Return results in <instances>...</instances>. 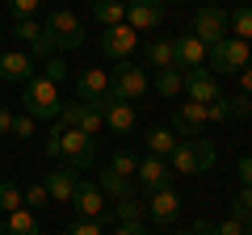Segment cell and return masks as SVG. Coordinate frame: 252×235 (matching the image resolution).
I'll list each match as a JSON object with an SVG mask.
<instances>
[{
    "mask_svg": "<svg viewBox=\"0 0 252 235\" xmlns=\"http://www.w3.org/2000/svg\"><path fill=\"white\" fill-rule=\"evenodd\" d=\"M21 198H26V210H42L46 202H51V193H46V185H30V189H21Z\"/></svg>",
    "mask_w": 252,
    "mask_h": 235,
    "instance_id": "33",
    "label": "cell"
},
{
    "mask_svg": "<svg viewBox=\"0 0 252 235\" xmlns=\"http://www.w3.org/2000/svg\"><path fill=\"white\" fill-rule=\"evenodd\" d=\"M189 34L198 38L202 46H215V42H223L227 38V9H219V4H202L198 13H193V29Z\"/></svg>",
    "mask_w": 252,
    "mask_h": 235,
    "instance_id": "6",
    "label": "cell"
},
{
    "mask_svg": "<svg viewBox=\"0 0 252 235\" xmlns=\"http://www.w3.org/2000/svg\"><path fill=\"white\" fill-rule=\"evenodd\" d=\"M143 143H147V155L168 160V151L177 147V135H172V126H152V130H143Z\"/></svg>",
    "mask_w": 252,
    "mask_h": 235,
    "instance_id": "23",
    "label": "cell"
},
{
    "mask_svg": "<svg viewBox=\"0 0 252 235\" xmlns=\"http://www.w3.org/2000/svg\"><path fill=\"white\" fill-rule=\"evenodd\" d=\"M240 4H252V0H240Z\"/></svg>",
    "mask_w": 252,
    "mask_h": 235,
    "instance_id": "48",
    "label": "cell"
},
{
    "mask_svg": "<svg viewBox=\"0 0 252 235\" xmlns=\"http://www.w3.org/2000/svg\"><path fill=\"white\" fill-rule=\"evenodd\" d=\"M244 235H252V218H248V223H244Z\"/></svg>",
    "mask_w": 252,
    "mask_h": 235,
    "instance_id": "45",
    "label": "cell"
},
{
    "mask_svg": "<svg viewBox=\"0 0 252 235\" xmlns=\"http://www.w3.org/2000/svg\"><path fill=\"white\" fill-rule=\"evenodd\" d=\"M177 235H193V231H177Z\"/></svg>",
    "mask_w": 252,
    "mask_h": 235,
    "instance_id": "47",
    "label": "cell"
},
{
    "mask_svg": "<svg viewBox=\"0 0 252 235\" xmlns=\"http://www.w3.org/2000/svg\"><path fill=\"white\" fill-rule=\"evenodd\" d=\"M114 235H147V231H143V223H118Z\"/></svg>",
    "mask_w": 252,
    "mask_h": 235,
    "instance_id": "42",
    "label": "cell"
},
{
    "mask_svg": "<svg viewBox=\"0 0 252 235\" xmlns=\"http://www.w3.org/2000/svg\"><path fill=\"white\" fill-rule=\"evenodd\" d=\"M93 21H101V29L122 26L126 21V4L122 0H93Z\"/></svg>",
    "mask_w": 252,
    "mask_h": 235,
    "instance_id": "24",
    "label": "cell"
},
{
    "mask_svg": "<svg viewBox=\"0 0 252 235\" xmlns=\"http://www.w3.org/2000/svg\"><path fill=\"white\" fill-rule=\"evenodd\" d=\"M126 26L135 34H147V29L164 26V0H130L126 4Z\"/></svg>",
    "mask_w": 252,
    "mask_h": 235,
    "instance_id": "10",
    "label": "cell"
},
{
    "mask_svg": "<svg viewBox=\"0 0 252 235\" xmlns=\"http://www.w3.org/2000/svg\"><path fill=\"white\" fill-rule=\"evenodd\" d=\"M13 34H17L21 42H30V46H34L38 38L46 34V26H42V21H38V17H26V21H13Z\"/></svg>",
    "mask_w": 252,
    "mask_h": 235,
    "instance_id": "30",
    "label": "cell"
},
{
    "mask_svg": "<svg viewBox=\"0 0 252 235\" xmlns=\"http://www.w3.org/2000/svg\"><path fill=\"white\" fill-rule=\"evenodd\" d=\"M227 109H231V122H240V118H252V97L235 92V97H227Z\"/></svg>",
    "mask_w": 252,
    "mask_h": 235,
    "instance_id": "37",
    "label": "cell"
},
{
    "mask_svg": "<svg viewBox=\"0 0 252 235\" xmlns=\"http://www.w3.org/2000/svg\"><path fill=\"white\" fill-rule=\"evenodd\" d=\"M34 130H38V122H34L30 114H17V118H13V135H17V139H34Z\"/></svg>",
    "mask_w": 252,
    "mask_h": 235,
    "instance_id": "39",
    "label": "cell"
},
{
    "mask_svg": "<svg viewBox=\"0 0 252 235\" xmlns=\"http://www.w3.org/2000/svg\"><path fill=\"white\" fill-rule=\"evenodd\" d=\"M206 4H215V0H206Z\"/></svg>",
    "mask_w": 252,
    "mask_h": 235,
    "instance_id": "51",
    "label": "cell"
},
{
    "mask_svg": "<svg viewBox=\"0 0 252 235\" xmlns=\"http://www.w3.org/2000/svg\"><path fill=\"white\" fill-rule=\"evenodd\" d=\"M46 0H9V9H13V17L17 21H26V17H38V9H42Z\"/></svg>",
    "mask_w": 252,
    "mask_h": 235,
    "instance_id": "36",
    "label": "cell"
},
{
    "mask_svg": "<svg viewBox=\"0 0 252 235\" xmlns=\"http://www.w3.org/2000/svg\"><path fill=\"white\" fill-rule=\"evenodd\" d=\"M26 206V198H21V189L13 181H0V214H13V210Z\"/></svg>",
    "mask_w": 252,
    "mask_h": 235,
    "instance_id": "29",
    "label": "cell"
},
{
    "mask_svg": "<svg viewBox=\"0 0 252 235\" xmlns=\"http://www.w3.org/2000/svg\"><path fill=\"white\" fill-rule=\"evenodd\" d=\"M101 122H105V130H109V135H130V130L139 126L135 105H130V101H114V97H105V101H101Z\"/></svg>",
    "mask_w": 252,
    "mask_h": 235,
    "instance_id": "11",
    "label": "cell"
},
{
    "mask_svg": "<svg viewBox=\"0 0 252 235\" xmlns=\"http://www.w3.org/2000/svg\"><path fill=\"white\" fill-rule=\"evenodd\" d=\"M59 139H63V126L51 122V130H46V139H42V155L46 160H59Z\"/></svg>",
    "mask_w": 252,
    "mask_h": 235,
    "instance_id": "35",
    "label": "cell"
},
{
    "mask_svg": "<svg viewBox=\"0 0 252 235\" xmlns=\"http://www.w3.org/2000/svg\"><path fill=\"white\" fill-rule=\"evenodd\" d=\"M147 88H152V80H147V67L143 63H130V59H122V63L109 72V97L114 101H143Z\"/></svg>",
    "mask_w": 252,
    "mask_h": 235,
    "instance_id": "2",
    "label": "cell"
},
{
    "mask_svg": "<svg viewBox=\"0 0 252 235\" xmlns=\"http://www.w3.org/2000/svg\"><path fill=\"white\" fill-rule=\"evenodd\" d=\"M72 206H76V214H80V218H97L101 227L114 223V214H109V198H105V193H101L93 181H80V185H76Z\"/></svg>",
    "mask_w": 252,
    "mask_h": 235,
    "instance_id": "7",
    "label": "cell"
},
{
    "mask_svg": "<svg viewBox=\"0 0 252 235\" xmlns=\"http://www.w3.org/2000/svg\"><path fill=\"white\" fill-rule=\"evenodd\" d=\"M193 155H198V172H210L219 164V151H215V143H210V139H193Z\"/></svg>",
    "mask_w": 252,
    "mask_h": 235,
    "instance_id": "28",
    "label": "cell"
},
{
    "mask_svg": "<svg viewBox=\"0 0 252 235\" xmlns=\"http://www.w3.org/2000/svg\"><path fill=\"white\" fill-rule=\"evenodd\" d=\"M59 84H51L46 76H34V80L21 84V109H26L34 122H55L59 118Z\"/></svg>",
    "mask_w": 252,
    "mask_h": 235,
    "instance_id": "1",
    "label": "cell"
},
{
    "mask_svg": "<svg viewBox=\"0 0 252 235\" xmlns=\"http://www.w3.org/2000/svg\"><path fill=\"white\" fill-rule=\"evenodd\" d=\"M93 185H97V189L105 193V198H114V202H118V198H135V193H139V185L130 181V176H118L114 168H101Z\"/></svg>",
    "mask_w": 252,
    "mask_h": 235,
    "instance_id": "19",
    "label": "cell"
},
{
    "mask_svg": "<svg viewBox=\"0 0 252 235\" xmlns=\"http://www.w3.org/2000/svg\"><path fill=\"white\" fill-rule=\"evenodd\" d=\"M185 76V97L189 101H202V105H210V101L223 97V88H219V76L210 72V67H189Z\"/></svg>",
    "mask_w": 252,
    "mask_h": 235,
    "instance_id": "9",
    "label": "cell"
},
{
    "mask_svg": "<svg viewBox=\"0 0 252 235\" xmlns=\"http://www.w3.org/2000/svg\"><path fill=\"white\" fill-rule=\"evenodd\" d=\"M248 46H252V42H248Z\"/></svg>",
    "mask_w": 252,
    "mask_h": 235,
    "instance_id": "54",
    "label": "cell"
},
{
    "mask_svg": "<svg viewBox=\"0 0 252 235\" xmlns=\"http://www.w3.org/2000/svg\"><path fill=\"white\" fill-rule=\"evenodd\" d=\"M46 34L55 38L59 51H80L84 46V21L76 17L72 9H55L51 17H46Z\"/></svg>",
    "mask_w": 252,
    "mask_h": 235,
    "instance_id": "5",
    "label": "cell"
},
{
    "mask_svg": "<svg viewBox=\"0 0 252 235\" xmlns=\"http://www.w3.org/2000/svg\"><path fill=\"white\" fill-rule=\"evenodd\" d=\"M4 235H42V223H38L34 210H13L9 218H4Z\"/></svg>",
    "mask_w": 252,
    "mask_h": 235,
    "instance_id": "22",
    "label": "cell"
},
{
    "mask_svg": "<svg viewBox=\"0 0 252 235\" xmlns=\"http://www.w3.org/2000/svg\"><path fill=\"white\" fill-rule=\"evenodd\" d=\"M177 42V67H206V46L198 42L193 34H181V38H172Z\"/></svg>",
    "mask_w": 252,
    "mask_h": 235,
    "instance_id": "20",
    "label": "cell"
},
{
    "mask_svg": "<svg viewBox=\"0 0 252 235\" xmlns=\"http://www.w3.org/2000/svg\"><path fill=\"white\" fill-rule=\"evenodd\" d=\"M34 55H26V51H4L0 55V80L4 84H26V80H34Z\"/></svg>",
    "mask_w": 252,
    "mask_h": 235,
    "instance_id": "14",
    "label": "cell"
},
{
    "mask_svg": "<svg viewBox=\"0 0 252 235\" xmlns=\"http://www.w3.org/2000/svg\"><path fill=\"white\" fill-rule=\"evenodd\" d=\"M46 193H51V202H72V193H76V185H80V172L76 168H67V164H59V168H51L46 172Z\"/></svg>",
    "mask_w": 252,
    "mask_h": 235,
    "instance_id": "16",
    "label": "cell"
},
{
    "mask_svg": "<svg viewBox=\"0 0 252 235\" xmlns=\"http://www.w3.org/2000/svg\"><path fill=\"white\" fill-rule=\"evenodd\" d=\"M240 92H244V97H252V63L240 72Z\"/></svg>",
    "mask_w": 252,
    "mask_h": 235,
    "instance_id": "44",
    "label": "cell"
},
{
    "mask_svg": "<svg viewBox=\"0 0 252 235\" xmlns=\"http://www.w3.org/2000/svg\"><path fill=\"white\" fill-rule=\"evenodd\" d=\"M235 176H240V185H252V155H240L235 160Z\"/></svg>",
    "mask_w": 252,
    "mask_h": 235,
    "instance_id": "40",
    "label": "cell"
},
{
    "mask_svg": "<svg viewBox=\"0 0 252 235\" xmlns=\"http://www.w3.org/2000/svg\"><path fill=\"white\" fill-rule=\"evenodd\" d=\"M227 34L252 42V4H240L235 13H227Z\"/></svg>",
    "mask_w": 252,
    "mask_h": 235,
    "instance_id": "27",
    "label": "cell"
},
{
    "mask_svg": "<svg viewBox=\"0 0 252 235\" xmlns=\"http://www.w3.org/2000/svg\"><path fill=\"white\" fill-rule=\"evenodd\" d=\"M231 218H240V223L252 218V185H240V193H235V202H231Z\"/></svg>",
    "mask_w": 252,
    "mask_h": 235,
    "instance_id": "31",
    "label": "cell"
},
{
    "mask_svg": "<svg viewBox=\"0 0 252 235\" xmlns=\"http://www.w3.org/2000/svg\"><path fill=\"white\" fill-rule=\"evenodd\" d=\"M172 176L177 172L168 168V160H160V155H143L135 168V185L143 193H160V189H172Z\"/></svg>",
    "mask_w": 252,
    "mask_h": 235,
    "instance_id": "8",
    "label": "cell"
},
{
    "mask_svg": "<svg viewBox=\"0 0 252 235\" xmlns=\"http://www.w3.org/2000/svg\"><path fill=\"white\" fill-rule=\"evenodd\" d=\"M67 235H105V227H101L97 218H76V223L67 227Z\"/></svg>",
    "mask_w": 252,
    "mask_h": 235,
    "instance_id": "38",
    "label": "cell"
},
{
    "mask_svg": "<svg viewBox=\"0 0 252 235\" xmlns=\"http://www.w3.org/2000/svg\"><path fill=\"white\" fill-rule=\"evenodd\" d=\"M109 97V76L101 67H89V72L76 76V101H89V105H101Z\"/></svg>",
    "mask_w": 252,
    "mask_h": 235,
    "instance_id": "15",
    "label": "cell"
},
{
    "mask_svg": "<svg viewBox=\"0 0 252 235\" xmlns=\"http://www.w3.org/2000/svg\"><path fill=\"white\" fill-rule=\"evenodd\" d=\"M135 46H139V34L130 26H109L105 34H101V51L109 55V59H118V63H122V59H130V55H135Z\"/></svg>",
    "mask_w": 252,
    "mask_h": 235,
    "instance_id": "12",
    "label": "cell"
},
{
    "mask_svg": "<svg viewBox=\"0 0 252 235\" xmlns=\"http://www.w3.org/2000/svg\"><path fill=\"white\" fill-rule=\"evenodd\" d=\"M206 63L215 67V76H240L244 67L252 63V46L244 42V38H231L227 34L223 42H215L206 51Z\"/></svg>",
    "mask_w": 252,
    "mask_h": 235,
    "instance_id": "3",
    "label": "cell"
},
{
    "mask_svg": "<svg viewBox=\"0 0 252 235\" xmlns=\"http://www.w3.org/2000/svg\"><path fill=\"white\" fill-rule=\"evenodd\" d=\"M109 168H114L118 176H130V181H135V168H139V155H130V151H118L114 160H109Z\"/></svg>",
    "mask_w": 252,
    "mask_h": 235,
    "instance_id": "32",
    "label": "cell"
},
{
    "mask_svg": "<svg viewBox=\"0 0 252 235\" xmlns=\"http://www.w3.org/2000/svg\"><path fill=\"white\" fill-rule=\"evenodd\" d=\"M0 38H4V26H0Z\"/></svg>",
    "mask_w": 252,
    "mask_h": 235,
    "instance_id": "49",
    "label": "cell"
},
{
    "mask_svg": "<svg viewBox=\"0 0 252 235\" xmlns=\"http://www.w3.org/2000/svg\"><path fill=\"white\" fill-rule=\"evenodd\" d=\"M143 210H147V202H139V193H135V198H118L109 206V214H114V223H143Z\"/></svg>",
    "mask_w": 252,
    "mask_h": 235,
    "instance_id": "25",
    "label": "cell"
},
{
    "mask_svg": "<svg viewBox=\"0 0 252 235\" xmlns=\"http://www.w3.org/2000/svg\"><path fill=\"white\" fill-rule=\"evenodd\" d=\"M93 160H97V139L84 135V130H63L59 139V164H67V168H93Z\"/></svg>",
    "mask_w": 252,
    "mask_h": 235,
    "instance_id": "4",
    "label": "cell"
},
{
    "mask_svg": "<svg viewBox=\"0 0 252 235\" xmlns=\"http://www.w3.org/2000/svg\"><path fill=\"white\" fill-rule=\"evenodd\" d=\"M168 168L181 172V176H198V155H193V139H185V143H177L168 151Z\"/></svg>",
    "mask_w": 252,
    "mask_h": 235,
    "instance_id": "21",
    "label": "cell"
},
{
    "mask_svg": "<svg viewBox=\"0 0 252 235\" xmlns=\"http://www.w3.org/2000/svg\"><path fill=\"white\" fill-rule=\"evenodd\" d=\"M143 67H156V72L177 67V42H172V38H152V42L143 46Z\"/></svg>",
    "mask_w": 252,
    "mask_h": 235,
    "instance_id": "18",
    "label": "cell"
},
{
    "mask_svg": "<svg viewBox=\"0 0 252 235\" xmlns=\"http://www.w3.org/2000/svg\"><path fill=\"white\" fill-rule=\"evenodd\" d=\"M42 76H46L51 84H63V80H67V63H63V55L46 59V63H42Z\"/></svg>",
    "mask_w": 252,
    "mask_h": 235,
    "instance_id": "34",
    "label": "cell"
},
{
    "mask_svg": "<svg viewBox=\"0 0 252 235\" xmlns=\"http://www.w3.org/2000/svg\"><path fill=\"white\" fill-rule=\"evenodd\" d=\"M177 214H181V198L172 189H160V193H152V202H147V218L152 223H160V227H172L177 223Z\"/></svg>",
    "mask_w": 252,
    "mask_h": 235,
    "instance_id": "17",
    "label": "cell"
},
{
    "mask_svg": "<svg viewBox=\"0 0 252 235\" xmlns=\"http://www.w3.org/2000/svg\"><path fill=\"white\" fill-rule=\"evenodd\" d=\"M177 4H181V0H177Z\"/></svg>",
    "mask_w": 252,
    "mask_h": 235,
    "instance_id": "53",
    "label": "cell"
},
{
    "mask_svg": "<svg viewBox=\"0 0 252 235\" xmlns=\"http://www.w3.org/2000/svg\"><path fill=\"white\" fill-rule=\"evenodd\" d=\"M0 235H4V214H0Z\"/></svg>",
    "mask_w": 252,
    "mask_h": 235,
    "instance_id": "46",
    "label": "cell"
},
{
    "mask_svg": "<svg viewBox=\"0 0 252 235\" xmlns=\"http://www.w3.org/2000/svg\"><path fill=\"white\" fill-rule=\"evenodd\" d=\"M122 4H130V0H122Z\"/></svg>",
    "mask_w": 252,
    "mask_h": 235,
    "instance_id": "50",
    "label": "cell"
},
{
    "mask_svg": "<svg viewBox=\"0 0 252 235\" xmlns=\"http://www.w3.org/2000/svg\"><path fill=\"white\" fill-rule=\"evenodd\" d=\"M0 4H4V0H0Z\"/></svg>",
    "mask_w": 252,
    "mask_h": 235,
    "instance_id": "52",
    "label": "cell"
},
{
    "mask_svg": "<svg viewBox=\"0 0 252 235\" xmlns=\"http://www.w3.org/2000/svg\"><path fill=\"white\" fill-rule=\"evenodd\" d=\"M215 235H244V223L240 218H223V223H215Z\"/></svg>",
    "mask_w": 252,
    "mask_h": 235,
    "instance_id": "41",
    "label": "cell"
},
{
    "mask_svg": "<svg viewBox=\"0 0 252 235\" xmlns=\"http://www.w3.org/2000/svg\"><path fill=\"white\" fill-rule=\"evenodd\" d=\"M13 118L17 114H9V105H0V135H13Z\"/></svg>",
    "mask_w": 252,
    "mask_h": 235,
    "instance_id": "43",
    "label": "cell"
},
{
    "mask_svg": "<svg viewBox=\"0 0 252 235\" xmlns=\"http://www.w3.org/2000/svg\"><path fill=\"white\" fill-rule=\"evenodd\" d=\"M152 84H156V92H160V97H168V101L185 92V76H181L177 67H164V72H156Z\"/></svg>",
    "mask_w": 252,
    "mask_h": 235,
    "instance_id": "26",
    "label": "cell"
},
{
    "mask_svg": "<svg viewBox=\"0 0 252 235\" xmlns=\"http://www.w3.org/2000/svg\"><path fill=\"white\" fill-rule=\"evenodd\" d=\"M202 126H206V105L202 101H181L177 114H172V135H189L198 139Z\"/></svg>",
    "mask_w": 252,
    "mask_h": 235,
    "instance_id": "13",
    "label": "cell"
}]
</instances>
